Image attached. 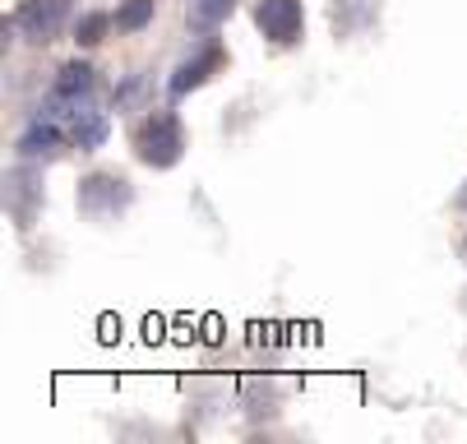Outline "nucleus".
Returning <instances> with one entry per match:
<instances>
[{
	"label": "nucleus",
	"instance_id": "nucleus-1",
	"mask_svg": "<svg viewBox=\"0 0 467 444\" xmlns=\"http://www.w3.org/2000/svg\"><path fill=\"white\" fill-rule=\"evenodd\" d=\"M135 158L153 171H167L185 158V125L176 111H149L135 125Z\"/></svg>",
	"mask_w": 467,
	"mask_h": 444
},
{
	"label": "nucleus",
	"instance_id": "nucleus-2",
	"mask_svg": "<svg viewBox=\"0 0 467 444\" xmlns=\"http://www.w3.org/2000/svg\"><path fill=\"white\" fill-rule=\"evenodd\" d=\"M75 204H79L84 218L107 222V218H120L130 204H135V185H130L125 176H116V171H88L79 181V190H75Z\"/></svg>",
	"mask_w": 467,
	"mask_h": 444
},
{
	"label": "nucleus",
	"instance_id": "nucleus-3",
	"mask_svg": "<svg viewBox=\"0 0 467 444\" xmlns=\"http://www.w3.org/2000/svg\"><path fill=\"white\" fill-rule=\"evenodd\" d=\"M93 88H98V70L88 66V60H70V66H60V75H56L51 93L42 98L37 116L42 120H65L75 107H84L93 98Z\"/></svg>",
	"mask_w": 467,
	"mask_h": 444
},
{
	"label": "nucleus",
	"instance_id": "nucleus-4",
	"mask_svg": "<svg viewBox=\"0 0 467 444\" xmlns=\"http://www.w3.org/2000/svg\"><path fill=\"white\" fill-rule=\"evenodd\" d=\"M70 10H75V0H19V10L10 15V24H15V33L24 42L47 46V42H56L65 33Z\"/></svg>",
	"mask_w": 467,
	"mask_h": 444
},
{
	"label": "nucleus",
	"instance_id": "nucleus-5",
	"mask_svg": "<svg viewBox=\"0 0 467 444\" xmlns=\"http://www.w3.org/2000/svg\"><path fill=\"white\" fill-rule=\"evenodd\" d=\"M227 66V46L218 42V37H209L204 46H199L190 60H181L176 66V75L167 79V93H171V102H181L185 93H194V88H204L218 70Z\"/></svg>",
	"mask_w": 467,
	"mask_h": 444
},
{
	"label": "nucleus",
	"instance_id": "nucleus-6",
	"mask_svg": "<svg viewBox=\"0 0 467 444\" xmlns=\"http://www.w3.org/2000/svg\"><path fill=\"white\" fill-rule=\"evenodd\" d=\"M254 24L274 46H292L306 33V10H301V0H259Z\"/></svg>",
	"mask_w": 467,
	"mask_h": 444
},
{
	"label": "nucleus",
	"instance_id": "nucleus-7",
	"mask_svg": "<svg viewBox=\"0 0 467 444\" xmlns=\"http://www.w3.org/2000/svg\"><path fill=\"white\" fill-rule=\"evenodd\" d=\"M37 200H42L37 171L28 167V158H19V167H15L10 181H5V204H10V213H15L19 227H33V204H37Z\"/></svg>",
	"mask_w": 467,
	"mask_h": 444
},
{
	"label": "nucleus",
	"instance_id": "nucleus-8",
	"mask_svg": "<svg viewBox=\"0 0 467 444\" xmlns=\"http://www.w3.org/2000/svg\"><path fill=\"white\" fill-rule=\"evenodd\" d=\"M65 130H70V144H75V149L93 153V149H102V144H107L111 120H107L93 102H84V107H75L70 116H65Z\"/></svg>",
	"mask_w": 467,
	"mask_h": 444
},
{
	"label": "nucleus",
	"instance_id": "nucleus-9",
	"mask_svg": "<svg viewBox=\"0 0 467 444\" xmlns=\"http://www.w3.org/2000/svg\"><path fill=\"white\" fill-rule=\"evenodd\" d=\"M65 139H70V130H60L56 120H42V116H37V120L28 125V130L19 135L15 153H19V158H28V162H33V158H51Z\"/></svg>",
	"mask_w": 467,
	"mask_h": 444
},
{
	"label": "nucleus",
	"instance_id": "nucleus-10",
	"mask_svg": "<svg viewBox=\"0 0 467 444\" xmlns=\"http://www.w3.org/2000/svg\"><path fill=\"white\" fill-rule=\"evenodd\" d=\"M232 10H236V0H190V28L194 33H213L218 24H227Z\"/></svg>",
	"mask_w": 467,
	"mask_h": 444
},
{
	"label": "nucleus",
	"instance_id": "nucleus-11",
	"mask_svg": "<svg viewBox=\"0 0 467 444\" xmlns=\"http://www.w3.org/2000/svg\"><path fill=\"white\" fill-rule=\"evenodd\" d=\"M116 24V15H102V10H88V15H79L75 19V42L79 46H98L102 37H107V28Z\"/></svg>",
	"mask_w": 467,
	"mask_h": 444
},
{
	"label": "nucleus",
	"instance_id": "nucleus-12",
	"mask_svg": "<svg viewBox=\"0 0 467 444\" xmlns=\"http://www.w3.org/2000/svg\"><path fill=\"white\" fill-rule=\"evenodd\" d=\"M153 24V0H125V5L116 10V28L120 33H140Z\"/></svg>",
	"mask_w": 467,
	"mask_h": 444
}]
</instances>
